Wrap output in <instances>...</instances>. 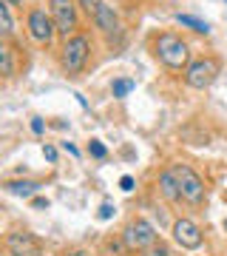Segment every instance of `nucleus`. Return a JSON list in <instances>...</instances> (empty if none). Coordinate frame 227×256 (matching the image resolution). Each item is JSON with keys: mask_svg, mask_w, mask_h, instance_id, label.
<instances>
[{"mask_svg": "<svg viewBox=\"0 0 227 256\" xmlns=\"http://www.w3.org/2000/svg\"><path fill=\"white\" fill-rule=\"evenodd\" d=\"M176 23H182V26L193 28V32H199V34H208V32H210V26L205 23V20L191 18V14H176Z\"/></svg>", "mask_w": 227, "mask_h": 256, "instance_id": "13", "label": "nucleus"}, {"mask_svg": "<svg viewBox=\"0 0 227 256\" xmlns=\"http://www.w3.org/2000/svg\"><path fill=\"white\" fill-rule=\"evenodd\" d=\"M94 23H97V28H102L105 34H117V28H119V20H117V14H114V9H111L108 3H100V6H97Z\"/></svg>", "mask_w": 227, "mask_h": 256, "instance_id": "10", "label": "nucleus"}, {"mask_svg": "<svg viewBox=\"0 0 227 256\" xmlns=\"http://www.w3.org/2000/svg\"><path fill=\"white\" fill-rule=\"evenodd\" d=\"M88 60V40L85 37H71L63 48V66L68 72H80Z\"/></svg>", "mask_w": 227, "mask_h": 256, "instance_id": "5", "label": "nucleus"}, {"mask_svg": "<svg viewBox=\"0 0 227 256\" xmlns=\"http://www.w3.org/2000/svg\"><path fill=\"white\" fill-rule=\"evenodd\" d=\"M68 256H88V254H82V250H77V254H68Z\"/></svg>", "mask_w": 227, "mask_h": 256, "instance_id": "25", "label": "nucleus"}, {"mask_svg": "<svg viewBox=\"0 0 227 256\" xmlns=\"http://www.w3.org/2000/svg\"><path fill=\"white\" fill-rule=\"evenodd\" d=\"M225 230H227V220H225Z\"/></svg>", "mask_w": 227, "mask_h": 256, "instance_id": "27", "label": "nucleus"}, {"mask_svg": "<svg viewBox=\"0 0 227 256\" xmlns=\"http://www.w3.org/2000/svg\"><path fill=\"white\" fill-rule=\"evenodd\" d=\"M37 188H40L37 182H20V180L17 182H6V191L14 194V196H34Z\"/></svg>", "mask_w": 227, "mask_h": 256, "instance_id": "12", "label": "nucleus"}, {"mask_svg": "<svg viewBox=\"0 0 227 256\" xmlns=\"http://www.w3.org/2000/svg\"><path fill=\"white\" fill-rule=\"evenodd\" d=\"M219 77V60L213 57H202V60H193L188 66V72H185V82L191 86V88H208L213 86V80Z\"/></svg>", "mask_w": 227, "mask_h": 256, "instance_id": "2", "label": "nucleus"}, {"mask_svg": "<svg viewBox=\"0 0 227 256\" xmlns=\"http://www.w3.org/2000/svg\"><path fill=\"white\" fill-rule=\"evenodd\" d=\"M80 3H82V9L88 12V14H94V12H97V6H100L102 0H80Z\"/></svg>", "mask_w": 227, "mask_h": 256, "instance_id": "18", "label": "nucleus"}, {"mask_svg": "<svg viewBox=\"0 0 227 256\" xmlns=\"http://www.w3.org/2000/svg\"><path fill=\"white\" fill-rule=\"evenodd\" d=\"M6 248H9L11 256H43L40 242H37L31 234H26V230H14V234H9Z\"/></svg>", "mask_w": 227, "mask_h": 256, "instance_id": "6", "label": "nucleus"}, {"mask_svg": "<svg viewBox=\"0 0 227 256\" xmlns=\"http://www.w3.org/2000/svg\"><path fill=\"white\" fill-rule=\"evenodd\" d=\"M119 188H122V191H134V180H131V176H122V180H119Z\"/></svg>", "mask_w": 227, "mask_h": 256, "instance_id": "21", "label": "nucleus"}, {"mask_svg": "<svg viewBox=\"0 0 227 256\" xmlns=\"http://www.w3.org/2000/svg\"><path fill=\"white\" fill-rule=\"evenodd\" d=\"M31 131L40 134V131H43V120H31Z\"/></svg>", "mask_w": 227, "mask_h": 256, "instance_id": "23", "label": "nucleus"}, {"mask_svg": "<svg viewBox=\"0 0 227 256\" xmlns=\"http://www.w3.org/2000/svg\"><path fill=\"white\" fill-rule=\"evenodd\" d=\"M88 154H91V156H97V160H102V156L108 154V151H105V146H102L100 140H91V142H88Z\"/></svg>", "mask_w": 227, "mask_h": 256, "instance_id": "17", "label": "nucleus"}, {"mask_svg": "<svg viewBox=\"0 0 227 256\" xmlns=\"http://www.w3.org/2000/svg\"><path fill=\"white\" fill-rule=\"evenodd\" d=\"M111 92H114V97H125V94L134 92V80H114Z\"/></svg>", "mask_w": 227, "mask_h": 256, "instance_id": "16", "label": "nucleus"}, {"mask_svg": "<svg viewBox=\"0 0 227 256\" xmlns=\"http://www.w3.org/2000/svg\"><path fill=\"white\" fill-rule=\"evenodd\" d=\"M159 191H162L165 200H171V202L182 200V196H179V180H176V171H165V174L159 176Z\"/></svg>", "mask_w": 227, "mask_h": 256, "instance_id": "11", "label": "nucleus"}, {"mask_svg": "<svg viewBox=\"0 0 227 256\" xmlns=\"http://www.w3.org/2000/svg\"><path fill=\"white\" fill-rule=\"evenodd\" d=\"M142 256H171V254H168V248H148Z\"/></svg>", "mask_w": 227, "mask_h": 256, "instance_id": "19", "label": "nucleus"}, {"mask_svg": "<svg viewBox=\"0 0 227 256\" xmlns=\"http://www.w3.org/2000/svg\"><path fill=\"white\" fill-rule=\"evenodd\" d=\"M111 216H114V208H111V205H102L100 208V220H111Z\"/></svg>", "mask_w": 227, "mask_h": 256, "instance_id": "22", "label": "nucleus"}, {"mask_svg": "<svg viewBox=\"0 0 227 256\" xmlns=\"http://www.w3.org/2000/svg\"><path fill=\"white\" fill-rule=\"evenodd\" d=\"M173 171H176V180H179V196L185 202H191V205H199L205 200V182L199 180V174L188 165L173 168Z\"/></svg>", "mask_w": 227, "mask_h": 256, "instance_id": "3", "label": "nucleus"}, {"mask_svg": "<svg viewBox=\"0 0 227 256\" xmlns=\"http://www.w3.org/2000/svg\"><path fill=\"white\" fill-rule=\"evenodd\" d=\"M63 148H65V151H68V154H71V156H77V154H80V151H77V148H74L71 142H63Z\"/></svg>", "mask_w": 227, "mask_h": 256, "instance_id": "24", "label": "nucleus"}, {"mask_svg": "<svg viewBox=\"0 0 227 256\" xmlns=\"http://www.w3.org/2000/svg\"><path fill=\"white\" fill-rule=\"evenodd\" d=\"M125 245L128 248H134V250H148V248H154V242H156V230H154V225L151 222H145V220H134L131 225L125 228Z\"/></svg>", "mask_w": 227, "mask_h": 256, "instance_id": "4", "label": "nucleus"}, {"mask_svg": "<svg viewBox=\"0 0 227 256\" xmlns=\"http://www.w3.org/2000/svg\"><path fill=\"white\" fill-rule=\"evenodd\" d=\"M14 72V60H11V52L3 43H0V74L3 77H9V74Z\"/></svg>", "mask_w": 227, "mask_h": 256, "instance_id": "14", "label": "nucleus"}, {"mask_svg": "<svg viewBox=\"0 0 227 256\" xmlns=\"http://www.w3.org/2000/svg\"><path fill=\"white\" fill-rule=\"evenodd\" d=\"M28 32H31V37H34L37 43H51L57 26L43 9H34L31 14H28Z\"/></svg>", "mask_w": 227, "mask_h": 256, "instance_id": "7", "label": "nucleus"}, {"mask_svg": "<svg viewBox=\"0 0 227 256\" xmlns=\"http://www.w3.org/2000/svg\"><path fill=\"white\" fill-rule=\"evenodd\" d=\"M43 154H45L48 162H54V160H57V148L54 146H43Z\"/></svg>", "mask_w": 227, "mask_h": 256, "instance_id": "20", "label": "nucleus"}, {"mask_svg": "<svg viewBox=\"0 0 227 256\" xmlns=\"http://www.w3.org/2000/svg\"><path fill=\"white\" fill-rule=\"evenodd\" d=\"M156 54H159V60L168 68H182V66H188L191 52H188V43L179 40L176 34H159V40H156Z\"/></svg>", "mask_w": 227, "mask_h": 256, "instance_id": "1", "label": "nucleus"}, {"mask_svg": "<svg viewBox=\"0 0 227 256\" xmlns=\"http://www.w3.org/2000/svg\"><path fill=\"white\" fill-rule=\"evenodd\" d=\"M51 20H54L57 32H71L77 26V14H74V3L71 0H51Z\"/></svg>", "mask_w": 227, "mask_h": 256, "instance_id": "8", "label": "nucleus"}, {"mask_svg": "<svg viewBox=\"0 0 227 256\" xmlns=\"http://www.w3.org/2000/svg\"><path fill=\"white\" fill-rule=\"evenodd\" d=\"M11 32H14V23H11V14H9V9L3 6V0H0V34H3V37H9Z\"/></svg>", "mask_w": 227, "mask_h": 256, "instance_id": "15", "label": "nucleus"}, {"mask_svg": "<svg viewBox=\"0 0 227 256\" xmlns=\"http://www.w3.org/2000/svg\"><path fill=\"white\" fill-rule=\"evenodd\" d=\"M173 239H176L182 248L193 250V248L202 245V230L196 228L191 220H176L173 222Z\"/></svg>", "mask_w": 227, "mask_h": 256, "instance_id": "9", "label": "nucleus"}, {"mask_svg": "<svg viewBox=\"0 0 227 256\" xmlns=\"http://www.w3.org/2000/svg\"><path fill=\"white\" fill-rule=\"evenodd\" d=\"M9 3H20V0H9Z\"/></svg>", "mask_w": 227, "mask_h": 256, "instance_id": "26", "label": "nucleus"}]
</instances>
